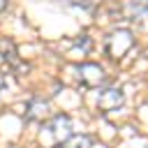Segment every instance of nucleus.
<instances>
[{
  "instance_id": "f257e3e1",
  "label": "nucleus",
  "mask_w": 148,
  "mask_h": 148,
  "mask_svg": "<svg viewBox=\"0 0 148 148\" xmlns=\"http://www.w3.org/2000/svg\"><path fill=\"white\" fill-rule=\"evenodd\" d=\"M132 46H134V37L130 30H113L106 37V53L113 60H120Z\"/></svg>"
},
{
  "instance_id": "423d86ee",
  "label": "nucleus",
  "mask_w": 148,
  "mask_h": 148,
  "mask_svg": "<svg viewBox=\"0 0 148 148\" xmlns=\"http://www.w3.org/2000/svg\"><path fill=\"white\" fill-rule=\"evenodd\" d=\"M72 2H76V5H83V7H95V2H97V0H72Z\"/></svg>"
},
{
  "instance_id": "7ed1b4c3",
  "label": "nucleus",
  "mask_w": 148,
  "mask_h": 148,
  "mask_svg": "<svg viewBox=\"0 0 148 148\" xmlns=\"http://www.w3.org/2000/svg\"><path fill=\"white\" fill-rule=\"evenodd\" d=\"M123 102H125V97H123V92H120L118 88H104V90L99 92L97 106H99L102 111H113V109H120Z\"/></svg>"
},
{
  "instance_id": "0eeeda50",
  "label": "nucleus",
  "mask_w": 148,
  "mask_h": 148,
  "mask_svg": "<svg viewBox=\"0 0 148 148\" xmlns=\"http://www.w3.org/2000/svg\"><path fill=\"white\" fill-rule=\"evenodd\" d=\"M7 9V0H0V12H5Z\"/></svg>"
},
{
  "instance_id": "20e7f679",
  "label": "nucleus",
  "mask_w": 148,
  "mask_h": 148,
  "mask_svg": "<svg viewBox=\"0 0 148 148\" xmlns=\"http://www.w3.org/2000/svg\"><path fill=\"white\" fill-rule=\"evenodd\" d=\"M79 72H81V76H83V81L88 86H99L104 81V69L97 62H86V65L79 67Z\"/></svg>"
},
{
  "instance_id": "39448f33",
  "label": "nucleus",
  "mask_w": 148,
  "mask_h": 148,
  "mask_svg": "<svg viewBox=\"0 0 148 148\" xmlns=\"http://www.w3.org/2000/svg\"><path fill=\"white\" fill-rule=\"evenodd\" d=\"M60 148H92V139L86 134H72Z\"/></svg>"
},
{
  "instance_id": "f03ea898",
  "label": "nucleus",
  "mask_w": 148,
  "mask_h": 148,
  "mask_svg": "<svg viewBox=\"0 0 148 148\" xmlns=\"http://www.w3.org/2000/svg\"><path fill=\"white\" fill-rule=\"evenodd\" d=\"M44 132L51 134L53 146H62V143L72 136V120H69L65 113H58V116H53V118L46 123Z\"/></svg>"
}]
</instances>
